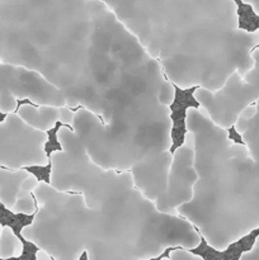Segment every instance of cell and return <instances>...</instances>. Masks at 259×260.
Returning a JSON list of instances; mask_svg holds the SVG:
<instances>
[{
	"label": "cell",
	"instance_id": "obj_1",
	"mask_svg": "<svg viewBox=\"0 0 259 260\" xmlns=\"http://www.w3.org/2000/svg\"><path fill=\"white\" fill-rule=\"evenodd\" d=\"M174 88V101L170 104V118L173 121L172 131H170V139H172V146H170V155L175 154V150L179 149L184 145L185 134H187V126H185V118H187L188 108H201V104L195 98V91L200 86L196 85L188 89H180L170 81Z\"/></svg>",
	"mask_w": 259,
	"mask_h": 260
},
{
	"label": "cell",
	"instance_id": "obj_4",
	"mask_svg": "<svg viewBox=\"0 0 259 260\" xmlns=\"http://www.w3.org/2000/svg\"><path fill=\"white\" fill-rule=\"evenodd\" d=\"M25 172L30 173V174L35 175L37 178L38 182H45L47 184H50L51 179V170H52V162H51V159H48V165L46 167H40V165H32V167H24L22 168Z\"/></svg>",
	"mask_w": 259,
	"mask_h": 260
},
{
	"label": "cell",
	"instance_id": "obj_11",
	"mask_svg": "<svg viewBox=\"0 0 259 260\" xmlns=\"http://www.w3.org/2000/svg\"><path fill=\"white\" fill-rule=\"evenodd\" d=\"M79 259H80V260H86V259H88V254H86V251H84V253L81 254V256Z\"/></svg>",
	"mask_w": 259,
	"mask_h": 260
},
{
	"label": "cell",
	"instance_id": "obj_2",
	"mask_svg": "<svg viewBox=\"0 0 259 260\" xmlns=\"http://www.w3.org/2000/svg\"><path fill=\"white\" fill-rule=\"evenodd\" d=\"M32 198L35 200V213L32 215H24V213H13L12 211L8 210L3 202L0 201V225L2 226H8L13 230V234L19 239V241L23 245V253L22 255L18 256V259H28V260H37V251L40 250L38 246H36L35 244L27 241L22 236V230L25 226H29L33 223V220L36 217V213L38 212V206L37 201L33 193H30Z\"/></svg>",
	"mask_w": 259,
	"mask_h": 260
},
{
	"label": "cell",
	"instance_id": "obj_10",
	"mask_svg": "<svg viewBox=\"0 0 259 260\" xmlns=\"http://www.w3.org/2000/svg\"><path fill=\"white\" fill-rule=\"evenodd\" d=\"M5 118H7V114L3 113V112H0V123H2V122H4Z\"/></svg>",
	"mask_w": 259,
	"mask_h": 260
},
{
	"label": "cell",
	"instance_id": "obj_7",
	"mask_svg": "<svg viewBox=\"0 0 259 260\" xmlns=\"http://www.w3.org/2000/svg\"><path fill=\"white\" fill-rule=\"evenodd\" d=\"M241 2L245 3V4H248V5H250L251 9H253V12L259 17V0H241Z\"/></svg>",
	"mask_w": 259,
	"mask_h": 260
},
{
	"label": "cell",
	"instance_id": "obj_3",
	"mask_svg": "<svg viewBox=\"0 0 259 260\" xmlns=\"http://www.w3.org/2000/svg\"><path fill=\"white\" fill-rule=\"evenodd\" d=\"M60 127H68V128H70V131H74L73 127L70 126L69 123H62V122L57 121L55 123V126H53V128L48 129V131H46V134H47L48 136V141L45 144V152L46 155H47L48 159H51V154L55 151H62V146H61V144L58 142L57 140V131L60 129Z\"/></svg>",
	"mask_w": 259,
	"mask_h": 260
},
{
	"label": "cell",
	"instance_id": "obj_8",
	"mask_svg": "<svg viewBox=\"0 0 259 260\" xmlns=\"http://www.w3.org/2000/svg\"><path fill=\"white\" fill-rule=\"evenodd\" d=\"M23 104H28V106H32L35 107V108H40V107L37 106V104H35L33 102H30L29 99H17V109L14 111V113H17L18 109L20 108V107L23 106Z\"/></svg>",
	"mask_w": 259,
	"mask_h": 260
},
{
	"label": "cell",
	"instance_id": "obj_9",
	"mask_svg": "<svg viewBox=\"0 0 259 260\" xmlns=\"http://www.w3.org/2000/svg\"><path fill=\"white\" fill-rule=\"evenodd\" d=\"M249 251H258L259 253V234H258V236H256L255 241H254L253 246H251V249Z\"/></svg>",
	"mask_w": 259,
	"mask_h": 260
},
{
	"label": "cell",
	"instance_id": "obj_5",
	"mask_svg": "<svg viewBox=\"0 0 259 260\" xmlns=\"http://www.w3.org/2000/svg\"><path fill=\"white\" fill-rule=\"evenodd\" d=\"M226 131L229 132L228 139L230 140V141H233L234 144H236V145H245V146H246L245 141H244V140H243L241 135L239 134L238 131H236L235 126H231L230 128H226Z\"/></svg>",
	"mask_w": 259,
	"mask_h": 260
},
{
	"label": "cell",
	"instance_id": "obj_6",
	"mask_svg": "<svg viewBox=\"0 0 259 260\" xmlns=\"http://www.w3.org/2000/svg\"><path fill=\"white\" fill-rule=\"evenodd\" d=\"M173 250H184V248H183V246H174V248H168V249H165L164 253L160 254L159 256H156V258H154L152 260H160L163 258L170 259V251H173Z\"/></svg>",
	"mask_w": 259,
	"mask_h": 260
}]
</instances>
